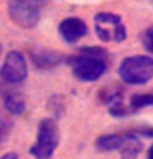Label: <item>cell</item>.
Here are the masks:
<instances>
[{
	"label": "cell",
	"mask_w": 153,
	"mask_h": 159,
	"mask_svg": "<svg viewBox=\"0 0 153 159\" xmlns=\"http://www.w3.org/2000/svg\"><path fill=\"white\" fill-rule=\"evenodd\" d=\"M0 55H2V45H0Z\"/></svg>",
	"instance_id": "cell-18"
},
{
	"label": "cell",
	"mask_w": 153,
	"mask_h": 159,
	"mask_svg": "<svg viewBox=\"0 0 153 159\" xmlns=\"http://www.w3.org/2000/svg\"><path fill=\"white\" fill-rule=\"evenodd\" d=\"M58 145H59V129L56 120L52 117L42 119L38 126L36 142L30 148V154L35 159H50Z\"/></svg>",
	"instance_id": "cell-2"
},
{
	"label": "cell",
	"mask_w": 153,
	"mask_h": 159,
	"mask_svg": "<svg viewBox=\"0 0 153 159\" xmlns=\"http://www.w3.org/2000/svg\"><path fill=\"white\" fill-rule=\"evenodd\" d=\"M45 0H11L8 5L10 19L21 28H33L41 20Z\"/></svg>",
	"instance_id": "cell-4"
},
{
	"label": "cell",
	"mask_w": 153,
	"mask_h": 159,
	"mask_svg": "<svg viewBox=\"0 0 153 159\" xmlns=\"http://www.w3.org/2000/svg\"><path fill=\"white\" fill-rule=\"evenodd\" d=\"M5 108L13 116H21L25 111V102L17 94H10L5 97Z\"/></svg>",
	"instance_id": "cell-11"
},
{
	"label": "cell",
	"mask_w": 153,
	"mask_h": 159,
	"mask_svg": "<svg viewBox=\"0 0 153 159\" xmlns=\"http://www.w3.org/2000/svg\"><path fill=\"white\" fill-rule=\"evenodd\" d=\"M136 136H142V137H151L153 139V128H142V129H136L133 131Z\"/></svg>",
	"instance_id": "cell-15"
},
{
	"label": "cell",
	"mask_w": 153,
	"mask_h": 159,
	"mask_svg": "<svg viewBox=\"0 0 153 159\" xmlns=\"http://www.w3.org/2000/svg\"><path fill=\"white\" fill-rule=\"evenodd\" d=\"M141 151H142V143L137 139V136L133 131L127 133V140L120 148V159H137Z\"/></svg>",
	"instance_id": "cell-10"
},
{
	"label": "cell",
	"mask_w": 153,
	"mask_h": 159,
	"mask_svg": "<svg viewBox=\"0 0 153 159\" xmlns=\"http://www.w3.org/2000/svg\"><path fill=\"white\" fill-rule=\"evenodd\" d=\"M119 76L123 83L141 86L153 78V58L147 55L130 56L119 66Z\"/></svg>",
	"instance_id": "cell-1"
},
{
	"label": "cell",
	"mask_w": 153,
	"mask_h": 159,
	"mask_svg": "<svg viewBox=\"0 0 153 159\" xmlns=\"http://www.w3.org/2000/svg\"><path fill=\"white\" fill-rule=\"evenodd\" d=\"M31 59L38 69H52L63 61V55L53 50H39L31 53Z\"/></svg>",
	"instance_id": "cell-8"
},
{
	"label": "cell",
	"mask_w": 153,
	"mask_h": 159,
	"mask_svg": "<svg viewBox=\"0 0 153 159\" xmlns=\"http://www.w3.org/2000/svg\"><path fill=\"white\" fill-rule=\"evenodd\" d=\"M59 36L67 44H75L88 34V25L80 17H66L58 25Z\"/></svg>",
	"instance_id": "cell-7"
},
{
	"label": "cell",
	"mask_w": 153,
	"mask_h": 159,
	"mask_svg": "<svg viewBox=\"0 0 153 159\" xmlns=\"http://www.w3.org/2000/svg\"><path fill=\"white\" fill-rule=\"evenodd\" d=\"M94 30L103 42H123L127 39V28L122 17L114 13H99L94 17Z\"/></svg>",
	"instance_id": "cell-5"
},
{
	"label": "cell",
	"mask_w": 153,
	"mask_h": 159,
	"mask_svg": "<svg viewBox=\"0 0 153 159\" xmlns=\"http://www.w3.org/2000/svg\"><path fill=\"white\" fill-rule=\"evenodd\" d=\"M66 62L72 67V73L78 81H85V83H92L106 72V62L103 59L94 58V56H88L83 53H76V55H70Z\"/></svg>",
	"instance_id": "cell-3"
},
{
	"label": "cell",
	"mask_w": 153,
	"mask_h": 159,
	"mask_svg": "<svg viewBox=\"0 0 153 159\" xmlns=\"http://www.w3.org/2000/svg\"><path fill=\"white\" fill-rule=\"evenodd\" d=\"M153 106V94H134L130 98V109L139 111L144 108Z\"/></svg>",
	"instance_id": "cell-12"
},
{
	"label": "cell",
	"mask_w": 153,
	"mask_h": 159,
	"mask_svg": "<svg viewBox=\"0 0 153 159\" xmlns=\"http://www.w3.org/2000/svg\"><path fill=\"white\" fill-rule=\"evenodd\" d=\"M11 129H13V122L3 116H0V143H3L10 137Z\"/></svg>",
	"instance_id": "cell-13"
},
{
	"label": "cell",
	"mask_w": 153,
	"mask_h": 159,
	"mask_svg": "<svg viewBox=\"0 0 153 159\" xmlns=\"http://www.w3.org/2000/svg\"><path fill=\"white\" fill-rule=\"evenodd\" d=\"M141 42H142V47L147 52L153 53V25H150L148 28L144 30V33L141 36Z\"/></svg>",
	"instance_id": "cell-14"
},
{
	"label": "cell",
	"mask_w": 153,
	"mask_h": 159,
	"mask_svg": "<svg viewBox=\"0 0 153 159\" xmlns=\"http://www.w3.org/2000/svg\"><path fill=\"white\" fill-rule=\"evenodd\" d=\"M28 75V67L24 55L17 50L10 52L0 67V78L8 84H19Z\"/></svg>",
	"instance_id": "cell-6"
},
{
	"label": "cell",
	"mask_w": 153,
	"mask_h": 159,
	"mask_svg": "<svg viewBox=\"0 0 153 159\" xmlns=\"http://www.w3.org/2000/svg\"><path fill=\"white\" fill-rule=\"evenodd\" d=\"M127 140V134H105L97 137L95 147L100 151H116L123 147Z\"/></svg>",
	"instance_id": "cell-9"
},
{
	"label": "cell",
	"mask_w": 153,
	"mask_h": 159,
	"mask_svg": "<svg viewBox=\"0 0 153 159\" xmlns=\"http://www.w3.org/2000/svg\"><path fill=\"white\" fill-rule=\"evenodd\" d=\"M0 159H19V154L14 153V151H10V153H5Z\"/></svg>",
	"instance_id": "cell-16"
},
{
	"label": "cell",
	"mask_w": 153,
	"mask_h": 159,
	"mask_svg": "<svg viewBox=\"0 0 153 159\" xmlns=\"http://www.w3.org/2000/svg\"><path fill=\"white\" fill-rule=\"evenodd\" d=\"M147 159H153V143L150 145V148L147 151Z\"/></svg>",
	"instance_id": "cell-17"
}]
</instances>
